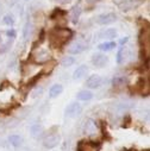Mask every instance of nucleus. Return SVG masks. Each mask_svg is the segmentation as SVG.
I'll use <instances>...</instances> for the list:
<instances>
[{"label":"nucleus","mask_w":150,"mask_h":151,"mask_svg":"<svg viewBox=\"0 0 150 151\" xmlns=\"http://www.w3.org/2000/svg\"><path fill=\"white\" fill-rule=\"evenodd\" d=\"M49 44L53 49H61L73 37V31L68 27H55L49 32Z\"/></svg>","instance_id":"f257e3e1"},{"label":"nucleus","mask_w":150,"mask_h":151,"mask_svg":"<svg viewBox=\"0 0 150 151\" xmlns=\"http://www.w3.org/2000/svg\"><path fill=\"white\" fill-rule=\"evenodd\" d=\"M138 42L141 47V51L143 52L145 50V55L149 56V47H150V33L148 27H142L139 36H138Z\"/></svg>","instance_id":"f03ea898"},{"label":"nucleus","mask_w":150,"mask_h":151,"mask_svg":"<svg viewBox=\"0 0 150 151\" xmlns=\"http://www.w3.org/2000/svg\"><path fill=\"white\" fill-rule=\"evenodd\" d=\"M101 144L99 142L81 140L78 143V151H99Z\"/></svg>","instance_id":"7ed1b4c3"},{"label":"nucleus","mask_w":150,"mask_h":151,"mask_svg":"<svg viewBox=\"0 0 150 151\" xmlns=\"http://www.w3.org/2000/svg\"><path fill=\"white\" fill-rule=\"evenodd\" d=\"M31 57H32L33 62L40 63V64H44V63H48L50 61V54L44 49H41L35 54H31Z\"/></svg>","instance_id":"20e7f679"},{"label":"nucleus","mask_w":150,"mask_h":151,"mask_svg":"<svg viewBox=\"0 0 150 151\" xmlns=\"http://www.w3.org/2000/svg\"><path fill=\"white\" fill-rule=\"evenodd\" d=\"M86 49H87V44L86 43H84L81 41H75L68 47V52L70 55H79V54L84 52Z\"/></svg>","instance_id":"39448f33"},{"label":"nucleus","mask_w":150,"mask_h":151,"mask_svg":"<svg viewBox=\"0 0 150 151\" xmlns=\"http://www.w3.org/2000/svg\"><path fill=\"white\" fill-rule=\"evenodd\" d=\"M82 107L79 102H71L67 108H66V114L70 118H76L78 116L81 114Z\"/></svg>","instance_id":"423d86ee"},{"label":"nucleus","mask_w":150,"mask_h":151,"mask_svg":"<svg viewBox=\"0 0 150 151\" xmlns=\"http://www.w3.org/2000/svg\"><path fill=\"white\" fill-rule=\"evenodd\" d=\"M117 20V16L112 12H107V13H102L100 16H98L97 18V23L99 25H108L112 24Z\"/></svg>","instance_id":"0eeeda50"},{"label":"nucleus","mask_w":150,"mask_h":151,"mask_svg":"<svg viewBox=\"0 0 150 151\" xmlns=\"http://www.w3.org/2000/svg\"><path fill=\"white\" fill-rule=\"evenodd\" d=\"M101 83H102V79H101L100 75H97V74H94V75H92V76H89V78L87 79V81H86L87 88H91V89L99 88V87L101 86Z\"/></svg>","instance_id":"6e6552de"},{"label":"nucleus","mask_w":150,"mask_h":151,"mask_svg":"<svg viewBox=\"0 0 150 151\" xmlns=\"http://www.w3.org/2000/svg\"><path fill=\"white\" fill-rule=\"evenodd\" d=\"M117 37V30L113 27L110 29H104L98 33V38L99 40H113Z\"/></svg>","instance_id":"1a4fd4ad"},{"label":"nucleus","mask_w":150,"mask_h":151,"mask_svg":"<svg viewBox=\"0 0 150 151\" xmlns=\"http://www.w3.org/2000/svg\"><path fill=\"white\" fill-rule=\"evenodd\" d=\"M107 62H108V58L104 54H95L92 57V64L98 68H104L107 64Z\"/></svg>","instance_id":"9d476101"},{"label":"nucleus","mask_w":150,"mask_h":151,"mask_svg":"<svg viewBox=\"0 0 150 151\" xmlns=\"http://www.w3.org/2000/svg\"><path fill=\"white\" fill-rule=\"evenodd\" d=\"M58 142H60V136L56 134V133H54V134H49V136L44 139L43 144H44L45 147L53 149V147H55V146L58 144Z\"/></svg>","instance_id":"9b49d317"},{"label":"nucleus","mask_w":150,"mask_h":151,"mask_svg":"<svg viewBox=\"0 0 150 151\" xmlns=\"http://www.w3.org/2000/svg\"><path fill=\"white\" fill-rule=\"evenodd\" d=\"M88 73V67L87 65H85V64H82V65H80V67H78L76 69L74 70V73H73V79L74 80H78V79H81V78H84L85 75Z\"/></svg>","instance_id":"f8f14e48"},{"label":"nucleus","mask_w":150,"mask_h":151,"mask_svg":"<svg viewBox=\"0 0 150 151\" xmlns=\"http://www.w3.org/2000/svg\"><path fill=\"white\" fill-rule=\"evenodd\" d=\"M62 92H63V86L60 85V83H55L50 87L49 95H50V98H57L58 95L62 94Z\"/></svg>","instance_id":"ddd939ff"},{"label":"nucleus","mask_w":150,"mask_h":151,"mask_svg":"<svg viewBox=\"0 0 150 151\" xmlns=\"http://www.w3.org/2000/svg\"><path fill=\"white\" fill-rule=\"evenodd\" d=\"M92 98H93V93L91 91H87V89L80 91L76 94V99L80 100V101H89Z\"/></svg>","instance_id":"4468645a"},{"label":"nucleus","mask_w":150,"mask_h":151,"mask_svg":"<svg viewBox=\"0 0 150 151\" xmlns=\"http://www.w3.org/2000/svg\"><path fill=\"white\" fill-rule=\"evenodd\" d=\"M126 57H128V49H126L125 47L119 48V50H118V52H117V63H118V64L124 63L125 60H126Z\"/></svg>","instance_id":"2eb2a0df"},{"label":"nucleus","mask_w":150,"mask_h":151,"mask_svg":"<svg viewBox=\"0 0 150 151\" xmlns=\"http://www.w3.org/2000/svg\"><path fill=\"white\" fill-rule=\"evenodd\" d=\"M116 48V42H104V43H100L98 45V49L100 51H111V50H113Z\"/></svg>","instance_id":"dca6fc26"},{"label":"nucleus","mask_w":150,"mask_h":151,"mask_svg":"<svg viewBox=\"0 0 150 151\" xmlns=\"http://www.w3.org/2000/svg\"><path fill=\"white\" fill-rule=\"evenodd\" d=\"M9 140H10V143H11L14 147H19V146L22 145V143H23V138H22L20 136H17V134L10 136V137H9Z\"/></svg>","instance_id":"f3484780"},{"label":"nucleus","mask_w":150,"mask_h":151,"mask_svg":"<svg viewBox=\"0 0 150 151\" xmlns=\"http://www.w3.org/2000/svg\"><path fill=\"white\" fill-rule=\"evenodd\" d=\"M80 14H81V6L80 5H75L73 7V10H71V19H73L74 23L78 22Z\"/></svg>","instance_id":"a211bd4d"},{"label":"nucleus","mask_w":150,"mask_h":151,"mask_svg":"<svg viewBox=\"0 0 150 151\" xmlns=\"http://www.w3.org/2000/svg\"><path fill=\"white\" fill-rule=\"evenodd\" d=\"M30 132H31V134H32L33 137H38V136H41V134H42L43 129H42V126H41V125L36 124V125H32V126H31Z\"/></svg>","instance_id":"6ab92c4d"},{"label":"nucleus","mask_w":150,"mask_h":151,"mask_svg":"<svg viewBox=\"0 0 150 151\" xmlns=\"http://www.w3.org/2000/svg\"><path fill=\"white\" fill-rule=\"evenodd\" d=\"M31 33H32V25L27 22V23L25 24V26H24V30H23V37H24L25 40H29L30 36H31Z\"/></svg>","instance_id":"aec40b11"},{"label":"nucleus","mask_w":150,"mask_h":151,"mask_svg":"<svg viewBox=\"0 0 150 151\" xmlns=\"http://www.w3.org/2000/svg\"><path fill=\"white\" fill-rule=\"evenodd\" d=\"M63 16H66V11H63V10H61V9H55L54 12L50 14V18H51L53 20H55V19L62 18Z\"/></svg>","instance_id":"412c9836"},{"label":"nucleus","mask_w":150,"mask_h":151,"mask_svg":"<svg viewBox=\"0 0 150 151\" xmlns=\"http://www.w3.org/2000/svg\"><path fill=\"white\" fill-rule=\"evenodd\" d=\"M75 63V58L71 57V56H67V57H63V60L61 61V64L62 67H70Z\"/></svg>","instance_id":"4be33fe9"},{"label":"nucleus","mask_w":150,"mask_h":151,"mask_svg":"<svg viewBox=\"0 0 150 151\" xmlns=\"http://www.w3.org/2000/svg\"><path fill=\"white\" fill-rule=\"evenodd\" d=\"M41 78H42V73H41V74H37L35 78H32V79L26 83V88H32V87L37 83V81L41 80Z\"/></svg>","instance_id":"5701e85b"},{"label":"nucleus","mask_w":150,"mask_h":151,"mask_svg":"<svg viewBox=\"0 0 150 151\" xmlns=\"http://www.w3.org/2000/svg\"><path fill=\"white\" fill-rule=\"evenodd\" d=\"M49 63H50V64H47V67L43 69V71H42V75H45V74H50V73H51V70L54 69V67L56 65V62H55V61H51V60H50V61H49Z\"/></svg>","instance_id":"b1692460"},{"label":"nucleus","mask_w":150,"mask_h":151,"mask_svg":"<svg viewBox=\"0 0 150 151\" xmlns=\"http://www.w3.org/2000/svg\"><path fill=\"white\" fill-rule=\"evenodd\" d=\"M4 23H5L6 25L12 26V25L14 24V17H13L12 14H6V16L4 17Z\"/></svg>","instance_id":"393cba45"},{"label":"nucleus","mask_w":150,"mask_h":151,"mask_svg":"<svg viewBox=\"0 0 150 151\" xmlns=\"http://www.w3.org/2000/svg\"><path fill=\"white\" fill-rule=\"evenodd\" d=\"M94 129H95V124L92 120H88V124H86V131L93 133L94 132Z\"/></svg>","instance_id":"a878e982"},{"label":"nucleus","mask_w":150,"mask_h":151,"mask_svg":"<svg viewBox=\"0 0 150 151\" xmlns=\"http://www.w3.org/2000/svg\"><path fill=\"white\" fill-rule=\"evenodd\" d=\"M6 35H7V37L9 38H16V31H14V29H10V30H7L6 31Z\"/></svg>","instance_id":"bb28decb"},{"label":"nucleus","mask_w":150,"mask_h":151,"mask_svg":"<svg viewBox=\"0 0 150 151\" xmlns=\"http://www.w3.org/2000/svg\"><path fill=\"white\" fill-rule=\"evenodd\" d=\"M124 82H125V79H123V78H116V79L113 80V85H115V86H118V85L124 83Z\"/></svg>","instance_id":"cd10ccee"},{"label":"nucleus","mask_w":150,"mask_h":151,"mask_svg":"<svg viewBox=\"0 0 150 151\" xmlns=\"http://www.w3.org/2000/svg\"><path fill=\"white\" fill-rule=\"evenodd\" d=\"M128 42H129V37H123V38L120 40V42H119V43H120L122 45H124V44H126Z\"/></svg>","instance_id":"c85d7f7f"},{"label":"nucleus","mask_w":150,"mask_h":151,"mask_svg":"<svg viewBox=\"0 0 150 151\" xmlns=\"http://www.w3.org/2000/svg\"><path fill=\"white\" fill-rule=\"evenodd\" d=\"M56 1H58V3H61V4H67V3L71 1V0H56Z\"/></svg>","instance_id":"c756f323"},{"label":"nucleus","mask_w":150,"mask_h":151,"mask_svg":"<svg viewBox=\"0 0 150 151\" xmlns=\"http://www.w3.org/2000/svg\"><path fill=\"white\" fill-rule=\"evenodd\" d=\"M89 1H95V0H89Z\"/></svg>","instance_id":"7c9ffc66"},{"label":"nucleus","mask_w":150,"mask_h":151,"mask_svg":"<svg viewBox=\"0 0 150 151\" xmlns=\"http://www.w3.org/2000/svg\"><path fill=\"white\" fill-rule=\"evenodd\" d=\"M0 10H1V7H0Z\"/></svg>","instance_id":"2f4dec72"}]
</instances>
